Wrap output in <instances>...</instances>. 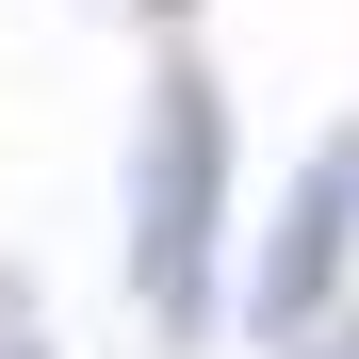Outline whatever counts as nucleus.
Returning <instances> with one entry per match:
<instances>
[{"mask_svg":"<svg viewBox=\"0 0 359 359\" xmlns=\"http://www.w3.org/2000/svg\"><path fill=\"white\" fill-rule=\"evenodd\" d=\"M131 278H147V311H163V327H196V311H212V82H196V66H163V98H147Z\"/></svg>","mask_w":359,"mask_h":359,"instance_id":"f257e3e1","label":"nucleus"},{"mask_svg":"<svg viewBox=\"0 0 359 359\" xmlns=\"http://www.w3.org/2000/svg\"><path fill=\"white\" fill-rule=\"evenodd\" d=\"M0 359H33V343H17V327H0Z\"/></svg>","mask_w":359,"mask_h":359,"instance_id":"7ed1b4c3","label":"nucleus"},{"mask_svg":"<svg viewBox=\"0 0 359 359\" xmlns=\"http://www.w3.org/2000/svg\"><path fill=\"white\" fill-rule=\"evenodd\" d=\"M343 245H359V131H327L311 180H294L278 229H262V327H311L327 278H343Z\"/></svg>","mask_w":359,"mask_h":359,"instance_id":"f03ea898","label":"nucleus"}]
</instances>
